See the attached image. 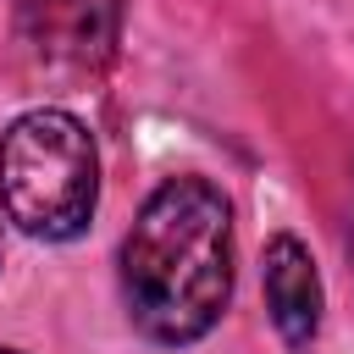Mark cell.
I'll use <instances>...</instances> for the list:
<instances>
[{
	"label": "cell",
	"instance_id": "6da1fadb",
	"mask_svg": "<svg viewBox=\"0 0 354 354\" xmlns=\"http://www.w3.org/2000/svg\"><path fill=\"white\" fill-rule=\"evenodd\" d=\"M122 299L149 343H199L232 299V205L205 177H166L122 238Z\"/></svg>",
	"mask_w": 354,
	"mask_h": 354
},
{
	"label": "cell",
	"instance_id": "7a4b0ae2",
	"mask_svg": "<svg viewBox=\"0 0 354 354\" xmlns=\"http://www.w3.org/2000/svg\"><path fill=\"white\" fill-rule=\"evenodd\" d=\"M100 155L72 111H28L0 133V210L28 238L66 243L94 221Z\"/></svg>",
	"mask_w": 354,
	"mask_h": 354
},
{
	"label": "cell",
	"instance_id": "3957f363",
	"mask_svg": "<svg viewBox=\"0 0 354 354\" xmlns=\"http://www.w3.org/2000/svg\"><path fill=\"white\" fill-rule=\"evenodd\" d=\"M127 0H22V44L50 72H94L111 61Z\"/></svg>",
	"mask_w": 354,
	"mask_h": 354
},
{
	"label": "cell",
	"instance_id": "277c9868",
	"mask_svg": "<svg viewBox=\"0 0 354 354\" xmlns=\"http://www.w3.org/2000/svg\"><path fill=\"white\" fill-rule=\"evenodd\" d=\"M266 310L288 348H310L321 332V277L310 249L293 232H277L266 243Z\"/></svg>",
	"mask_w": 354,
	"mask_h": 354
},
{
	"label": "cell",
	"instance_id": "5b68a950",
	"mask_svg": "<svg viewBox=\"0 0 354 354\" xmlns=\"http://www.w3.org/2000/svg\"><path fill=\"white\" fill-rule=\"evenodd\" d=\"M348 260H354V227H348Z\"/></svg>",
	"mask_w": 354,
	"mask_h": 354
},
{
	"label": "cell",
	"instance_id": "8992f818",
	"mask_svg": "<svg viewBox=\"0 0 354 354\" xmlns=\"http://www.w3.org/2000/svg\"><path fill=\"white\" fill-rule=\"evenodd\" d=\"M0 254H6V232H0Z\"/></svg>",
	"mask_w": 354,
	"mask_h": 354
},
{
	"label": "cell",
	"instance_id": "52a82bcc",
	"mask_svg": "<svg viewBox=\"0 0 354 354\" xmlns=\"http://www.w3.org/2000/svg\"><path fill=\"white\" fill-rule=\"evenodd\" d=\"M0 354H17V348H0Z\"/></svg>",
	"mask_w": 354,
	"mask_h": 354
}]
</instances>
